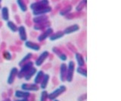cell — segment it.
Segmentation results:
<instances>
[{"mask_svg":"<svg viewBox=\"0 0 121 101\" xmlns=\"http://www.w3.org/2000/svg\"><path fill=\"white\" fill-rule=\"evenodd\" d=\"M66 91H67V87L65 85H60L58 88H56L55 90V91H53L50 93H48V99L49 100H52V101L55 100L58 98V97H60L61 94H63V93Z\"/></svg>","mask_w":121,"mask_h":101,"instance_id":"cell-1","label":"cell"},{"mask_svg":"<svg viewBox=\"0 0 121 101\" xmlns=\"http://www.w3.org/2000/svg\"><path fill=\"white\" fill-rule=\"evenodd\" d=\"M33 66H34V63L31 61H30L29 62L24 63L22 66H21V69L17 73V77L18 78H20V79L21 78H23L24 77L25 75L28 73V71L31 69L32 67H33Z\"/></svg>","mask_w":121,"mask_h":101,"instance_id":"cell-2","label":"cell"},{"mask_svg":"<svg viewBox=\"0 0 121 101\" xmlns=\"http://www.w3.org/2000/svg\"><path fill=\"white\" fill-rule=\"evenodd\" d=\"M75 63L73 61H70L67 64V77H66V81L70 82L73 81L74 72H75Z\"/></svg>","mask_w":121,"mask_h":101,"instance_id":"cell-3","label":"cell"},{"mask_svg":"<svg viewBox=\"0 0 121 101\" xmlns=\"http://www.w3.org/2000/svg\"><path fill=\"white\" fill-rule=\"evenodd\" d=\"M48 5H49L48 0H40V1L31 3L30 5V8L32 11H34V10L39 9L41 8H44V7L48 6Z\"/></svg>","mask_w":121,"mask_h":101,"instance_id":"cell-4","label":"cell"},{"mask_svg":"<svg viewBox=\"0 0 121 101\" xmlns=\"http://www.w3.org/2000/svg\"><path fill=\"white\" fill-rule=\"evenodd\" d=\"M48 56H49V52L48 51H43V53H42L39 56V57H37V59L36 60V61L34 62V65H36L37 67L41 66L44 63V62L46 61V59L48 57Z\"/></svg>","mask_w":121,"mask_h":101,"instance_id":"cell-5","label":"cell"},{"mask_svg":"<svg viewBox=\"0 0 121 101\" xmlns=\"http://www.w3.org/2000/svg\"><path fill=\"white\" fill-rule=\"evenodd\" d=\"M21 90L25 91H38L40 89L39 86L36 84H30V83H23L21 85Z\"/></svg>","mask_w":121,"mask_h":101,"instance_id":"cell-6","label":"cell"},{"mask_svg":"<svg viewBox=\"0 0 121 101\" xmlns=\"http://www.w3.org/2000/svg\"><path fill=\"white\" fill-rule=\"evenodd\" d=\"M53 32H54V29H53L52 27H48L42 32L39 36H38L37 40L40 42H43V41L48 39L49 36H50Z\"/></svg>","mask_w":121,"mask_h":101,"instance_id":"cell-7","label":"cell"},{"mask_svg":"<svg viewBox=\"0 0 121 101\" xmlns=\"http://www.w3.org/2000/svg\"><path fill=\"white\" fill-rule=\"evenodd\" d=\"M52 10V8L51 6H45L44 8H41L39 9H36V10H34L32 11L33 12V14L34 17L36 16H39V15H43V14H46L49 12H51Z\"/></svg>","mask_w":121,"mask_h":101,"instance_id":"cell-8","label":"cell"},{"mask_svg":"<svg viewBox=\"0 0 121 101\" xmlns=\"http://www.w3.org/2000/svg\"><path fill=\"white\" fill-rule=\"evenodd\" d=\"M67 73V65L65 63H62L60 66V71H59V78L60 81L64 82L66 81Z\"/></svg>","mask_w":121,"mask_h":101,"instance_id":"cell-9","label":"cell"},{"mask_svg":"<svg viewBox=\"0 0 121 101\" xmlns=\"http://www.w3.org/2000/svg\"><path fill=\"white\" fill-rule=\"evenodd\" d=\"M18 73V69L17 67H12L9 73V77L7 78V83L9 85H12L15 80V78L17 77V75Z\"/></svg>","mask_w":121,"mask_h":101,"instance_id":"cell-10","label":"cell"},{"mask_svg":"<svg viewBox=\"0 0 121 101\" xmlns=\"http://www.w3.org/2000/svg\"><path fill=\"white\" fill-rule=\"evenodd\" d=\"M79 29H80L79 26L77 24H75L70 25L69 27H67V28H65L64 29L63 32L64 33V35H70L72 33H74L76 32L79 31Z\"/></svg>","mask_w":121,"mask_h":101,"instance_id":"cell-11","label":"cell"},{"mask_svg":"<svg viewBox=\"0 0 121 101\" xmlns=\"http://www.w3.org/2000/svg\"><path fill=\"white\" fill-rule=\"evenodd\" d=\"M18 35L19 37H20V39L22 41V42H26L27 41V34H26V30L24 26H20L18 27Z\"/></svg>","mask_w":121,"mask_h":101,"instance_id":"cell-12","label":"cell"},{"mask_svg":"<svg viewBox=\"0 0 121 101\" xmlns=\"http://www.w3.org/2000/svg\"><path fill=\"white\" fill-rule=\"evenodd\" d=\"M24 45L29 49L35 51H39L41 49V47L39 44L31 42V41H26V42H24Z\"/></svg>","mask_w":121,"mask_h":101,"instance_id":"cell-13","label":"cell"},{"mask_svg":"<svg viewBox=\"0 0 121 101\" xmlns=\"http://www.w3.org/2000/svg\"><path fill=\"white\" fill-rule=\"evenodd\" d=\"M33 23L35 24H43L45 22L48 21V17L46 14H43V15H39V16H36L33 17Z\"/></svg>","mask_w":121,"mask_h":101,"instance_id":"cell-14","label":"cell"},{"mask_svg":"<svg viewBox=\"0 0 121 101\" xmlns=\"http://www.w3.org/2000/svg\"><path fill=\"white\" fill-rule=\"evenodd\" d=\"M14 96L18 99H22V98H29L30 97V93L28 91H23V90H17L14 92Z\"/></svg>","mask_w":121,"mask_h":101,"instance_id":"cell-15","label":"cell"},{"mask_svg":"<svg viewBox=\"0 0 121 101\" xmlns=\"http://www.w3.org/2000/svg\"><path fill=\"white\" fill-rule=\"evenodd\" d=\"M49 79H50V76L47 73H45L43 79H42L40 84H39V88L42 90H45L47 88V86L48 85V82H49Z\"/></svg>","mask_w":121,"mask_h":101,"instance_id":"cell-16","label":"cell"},{"mask_svg":"<svg viewBox=\"0 0 121 101\" xmlns=\"http://www.w3.org/2000/svg\"><path fill=\"white\" fill-rule=\"evenodd\" d=\"M1 16H2V18L4 21L7 22L9 20L10 15H9V8H8V7H6V6L2 7Z\"/></svg>","mask_w":121,"mask_h":101,"instance_id":"cell-17","label":"cell"},{"mask_svg":"<svg viewBox=\"0 0 121 101\" xmlns=\"http://www.w3.org/2000/svg\"><path fill=\"white\" fill-rule=\"evenodd\" d=\"M64 36V33L63 31H58V32H53L52 34L49 36L48 39L52 41V42H54V41H57V40L63 38Z\"/></svg>","mask_w":121,"mask_h":101,"instance_id":"cell-18","label":"cell"},{"mask_svg":"<svg viewBox=\"0 0 121 101\" xmlns=\"http://www.w3.org/2000/svg\"><path fill=\"white\" fill-rule=\"evenodd\" d=\"M37 71L38 70H37V69L36 68V67H34V66L32 67V68L28 71V73L24 76V79L26 81H30L33 76H35V75L36 74Z\"/></svg>","mask_w":121,"mask_h":101,"instance_id":"cell-19","label":"cell"},{"mask_svg":"<svg viewBox=\"0 0 121 101\" xmlns=\"http://www.w3.org/2000/svg\"><path fill=\"white\" fill-rule=\"evenodd\" d=\"M75 59H76V61L77 63V65L78 66H85V60L83 56L79 53V52H77L75 54Z\"/></svg>","mask_w":121,"mask_h":101,"instance_id":"cell-20","label":"cell"},{"mask_svg":"<svg viewBox=\"0 0 121 101\" xmlns=\"http://www.w3.org/2000/svg\"><path fill=\"white\" fill-rule=\"evenodd\" d=\"M44 72L43 70H38L36 74L35 75V78H34V81H33V83L34 84H36V85H39L40 82L42 81L44 76Z\"/></svg>","mask_w":121,"mask_h":101,"instance_id":"cell-21","label":"cell"},{"mask_svg":"<svg viewBox=\"0 0 121 101\" xmlns=\"http://www.w3.org/2000/svg\"><path fill=\"white\" fill-rule=\"evenodd\" d=\"M50 26H51V23L49 21H47L43 24H35L33 27V29H35V30H43V29H45V28L50 27Z\"/></svg>","mask_w":121,"mask_h":101,"instance_id":"cell-22","label":"cell"},{"mask_svg":"<svg viewBox=\"0 0 121 101\" xmlns=\"http://www.w3.org/2000/svg\"><path fill=\"white\" fill-rule=\"evenodd\" d=\"M33 57V54L32 53H28V54H26L24 57H23L21 61H20V62H19V63H18V66H22L24 64V63H27V62H29L30 61V59H31Z\"/></svg>","mask_w":121,"mask_h":101,"instance_id":"cell-23","label":"cell"},{"mask_svg":"<svg viewBox=\"0 0 121 101\" xmlns=\"http://www.w3.org/2000/svg\"><path fill=\"white\" fill-rule=\"evenodd\" d=\"M6 25H7L8 28H9L12 32H17V30H18V27L14 23L13 21H11V20L7 21L6 22Z\"/></svg>","mask_w":121,"mask_h":101,"instance_id":"cell-24","label":"cell"},{"mask_svg":"<svg viewBox=\"0 0 121 101\" xmlns=\"http://www.w3.org/2000/svg\"><path fill=\"white\" fill-rule=\"evenodd\" d=\"M17 4L19 7V8L21 11L22 12H26L28 10L27 5L25 3L24 0H17Z\"/></svg>","mask_w":121,"mask_h":101,"instance_id":"cell-25","label":"cell"},{"mask_svg":"<svg viewBox=\"0 0 121 101\" xmlns=\"http://www.w3.org/2000/svg\"><path fill=\"white\" fill-rule=\"evenodd\" d=\"M75 70L79 75H81L82 76L85 78L87 77V70L83 68V66H78L77 68L75 69Z\"/></svg>","mask_w":121,"mask_h":101,"instance_id":"cell-26","label":"cell"},{"mask_svg":"<svg viewBox=\"0 0 121 101\" xmlns=\"http://www.w3.org/2000/svg\"><path fill=\"white\" fill-rule=\"evenodd\" d=\"M72 10V6L71 5H68L67 7H65L64 8H63L61 11L60 12V15H61V16H64V15H66L68 13H70V12Z\"/></svg>","mask_w":121,"mask_h":101,"instance_id":"cell-27","label":"cell"},{"mask_svg":"<svg viewBox=\"0 0 121 101\" xmlns=\"http://www.w3.org/2000/svg\"><path fill=\"white\" fill-rule=\"evenodd\" d=\"M48 93L46 90H43L40 95V101H46L48 100Z\"/></svg>","mask_w":121,"mask_h":101,"instance_id":"cell-28","label":"cell"},{"mask_svg":"<svg viewBox=\"0 0 121 101\" xmlns=\"http://www.w3.org/2000/svg\"><path fill=\"white\" fill-rule=\"evenodd\" d=\"M3 57L5 60H6V61H10V60H11V58H12L11 53L8 51H5L3 53Z\"/></svg>","mask_w":121,"mask_h":101,"instance_id":"cell-29","label":"cell"},{"mask_svg":"<svg viewBox=\"0 0 121 101\" xmlns=\"http://www.w3.org/2000/svg\"><path fill=\"white\" fill-rule=\"evenodd\" d=\"M86 0H82V1L80 2V3L79 4V5H77L76 10H77V11H81L83 8H84V6H86Z\"/></svg>","mask_w":121,"mask_h":101,"instance_id":"cell-30","label":"cell"},{"mask_svg":"<svg viewBox=\"0 0 121 101\" xmlns=\"http://www.w3.org/2000/svg\"><path fill=\"white\" fill-rule=\"evenodd\" d=\"M58 58L61 61H63V62H65V61H67V55L65 54H64V53H60L58 56Z\"/></svg>","mask_w":121,"mask_h":101,"instance_id":"cell-31","label":"cell"},{"mask_svg":"<svg viewBox=\"0 0 121 101\" xmlns=\"http://www.w3.org/2000/svg\"><path fill=\"white\" fill-rule=\"evenodd\" d=\"M52 51H53V53H55L56 55H59L60 53H62L61 51H60L58 48H57V47H54V48H52Z\"/></svg>","mask_w":121,"mask_h":101,"instance_id":"cell-32","label":"cell"},{"mask_svg":"<svg viewBox=\"0 0 121 101\" xmlns=\"http://www.w3.org/2000/svg\"><path fill=\"white\" fill-rule=\"evenodd\" d=\"M87 99V94L86 93H83V94L80 95L77 99V101H85Z\"/></svg>","mask_w":121,"mask_h":101,"instance_id":"cell-33","label":"cell"},{"mask_svg":"<svg viewBox=\"0 0 121 101\" xmlns=\"http://www.w3.org/2000/svg\"><path fill=\"white\" fill-rule=\"evenodd\" d=\"M14 101H29L28 98H22V99H19L17 100H14Z\"/></svg>","mask_w":121,"mask_h":101,"instance_id":"cell-34","label":"cell"},{"mask_svg":"<svg viewBox=\"0 0 121 101\" xmlns=\"http://www.w3.org/2000/svg\"><path fill=\"white\" fill-rule=\"evenodd\" d=\"M3 101H11L9 99H7V100H3Z\"/></svg>","mask_w":121,"mask_h":101,"instance_id":"cell-35","label":"cell"},{"mask_svg":"<svg viewBox=\"0 0 121 101\" xmlns=\"http://www.w3.org/2000/svg\"><path fill=\"white\" fill-rule=\"evenodd\" d=\"M1 8H2V5H1V3H0V10H1Z\"/></svg>","mask_w":121,"mask_h":101,"instance_id":"cell-36","label":"cell"},{"mask_svg":"<svg viewBox=\"0 0 121 101\" xmlns=\"http://www.w3.org/2000/svg\"><path fill=\"white\" fill-rule=\"evenodd\" d=\"M53 101H60V100H57V99H56V100H53Z\"/></svg>","mask_w":121,"mask_h":101,"instance_id":"cell-37","label":"cell"},{"mask_svg":"<svg viewBox=\"0 0 121 101\" xmlns=\"http://www.w3.org/2000/svg\"><path fill=\"white\" fill-rule=\"evenodd\" d=\"M2 2V0H0V3H1Z\"/></svg>","mask_w":121,"mask_h":101,"instance_id":"cell-38","label":"cell"}]
</instances>
